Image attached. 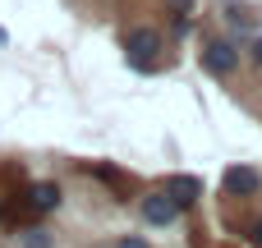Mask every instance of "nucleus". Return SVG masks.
Instances as JSON below:
<instances>
[{"label":"nucleus","instance_id":"nucleus-1","mask_svg":"<svg viewBox=\"0 0 262 248\" xmlns=\"http://www.w3.org/2000/svg\"><path fill=\"white\" fill-rule=\"evenodd\" d=\"M124 51H129V64H134V69H152V55L161 51V37H157L152 28H134V32L124 37Z\"/></svg>","mask_w":262,"mask_h":248},{"label":"nucleus","instance_id":"nucleus-2","mask_svg":"<svg viewBox=\"0 0 262 248\" xmlns=\"http://www.w3.org/2000/svg\"><path fill=\"white\" fill-rule=\"evenodd\" d=\"M203 69H212V74H235L239 69V51L230 46V41H221V37H212L207 46H203Z\"/></svg>","mask_w":262,"mask_h":248},{"label":"nucleus","instance_id":"nucleus-3","mask_svg":"<svg viewBox=\"0 0 262 248\" xmlns=\"http://www.w3.org/2000/svg\"><path fill=\"white\" fill-rule=\"evenodd\" d=\"M138 207H143V221H147V226H170V221L180 216V202H175L166 189L143 193V202H138Z\"/></svg>","mask_w":262,"mask_h":248},{"label":"nucleus","instance_id":"nucleus-4","mask_svg":"<svg viewBox=\"0 0 262 248\" xmlns=\"http://www.w3.org/2000/svg\"><path fill=\"white\" fill-rule=\"evenodd\" d=\"M166 193H170L180 207H193V202L203 198V179H198V175H170V179H166Z\"/></svg>","mask_w":262,"mask_h":248},{"label":"nucleus","instance_id":"nucleus-5","mask_svg":"<svg viewBox=\"0 0 262 248\" xmlns=\"http://www.w3.org/2000/svg\"><path fill=\"white\" fill-rule=\"evenodd\" d=\"M258 189H262L258 170H249V166H230V170H226V193H230V198H239V193H258Z\"/></svg>","mask_w":262,"mask_h":248},{"label":"nucleus","instance_id":"nucleus-6","mask_svg":"<svg viewBox=\"0 0 262 248\" xmlns=\"http://www.w3.org/2000/svg\"><path fill=\"white\" fill-rule=\"evenodd\" d=\"M55 207H60V184H32V189H28V212L46 216V212H55Z\"/></svg>","mask_w":262,"mask_h":248},{"label":"nucleus","instance_id":"nucleus-7","mask_svg":"<svg viewBox=\"0 0 262 248\" xmlns=\"http://www.w3.org/2000/svg\"><path fill=\"white\" fill-rule=\"evenodd\" d=\"M23 248H51V235H46V230H28Z\"/></svg>","mask_w":262,"mask_h":248},{"label":"nucleus","instance_id":"nucleus-8","mask_svg":"<svg viewBox=\"0 0 262 248\" xmlns=\"http://www.w3.org/2000/svg\"><path fill=\"white\" fill-rule=\"evenodd\" d=\"M115 248H147V239H138V235H129V239H120Z\"/></svg>","mask_w":262,"mask_h":248},{"label":"nucleus","instance_id":"nucleus-9","mask_svg":"<svg viewBox=\"0 0 262 248\" xmlns=\"http://www.w3.org/2000/svg\"><path fill=\"white\" fill-rule=\"evenodd\" d=\"M253 60H258V64H262V37H258V41H253Z\"/></svg>","mask_w":262,"mask_h":248},{"label":"nucleus","instance_id":"nucleus-10","mask_svg":"<svg viewBox=\"0 0 262 248\" xmlns=\"http://www.w3.org/2000/svg\"><path fill=\"white\" fill-rule=\"evenodd\" d=\"M253 244H262V221H258V226H253Z\"/></svg>","mask_w":262,"mask_h":248},{"label":"nucleus","instance_id":"nucleus-11","mask_svg":"<svg viewBox=\"0 0 262 248\" xmlns=\"http://www.w3.org/2000/svg\"><path fill=\"white\" fill-rule=\"evenodd\" d=\"M5 41H9V32H5V28H0V46H5Z\"/></svg>","mask_w":262,"mask_h":248}]
</instances>
